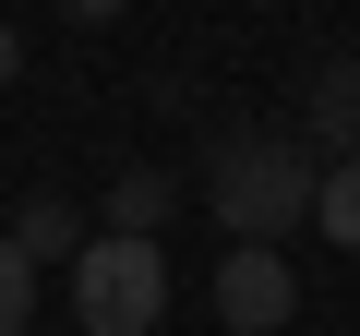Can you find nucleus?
<instances>
[{"mask_svg": "<svg viewBox=\"0 0 360 336\" xmlns=\"http://www.w3.org/2000/svg\"><path fill=\"white\" fill-rule=\"evenodd\" d=\"M312 193H324V168H312V144H288V132H229V144L205 156V205H217L229 252H276V240L312 217Z\"/></svg>", "mask_w": 360, "mask_h": 336, "instance_id": "1", "label": "nucleus"}, {"mask_svg": "<svg viewBox=\"0 0 360 336\" xmlns=\"http://www.w3.org/2000/svg\"><path fill=\"white\" fill-rule=\"evenodd\" d=\"M60 300H72V336H156V312H168V252L96 228V240L60 264Z\"/></svg>", "mask_w": 360, "mask_h": 336, "instance_id": "2", "label": "nucleus"}, {"mask_svg": "<svg viewBox=\"0 0 360 336\" xmlns=\"http://www.w3.org/2000/svg\"><path fill=\"white\" fill-rule=\"evenodd\" d=\"M288 312H300L288 252H229V264H217V324H229V336H276Z\"/></svg>", "mask_w": 360, "mask_h": 336, "instance_id": "3", "label": "nucleus"}, {"mask_svg": "<svg viewBox=\"0 0 360 336\" xmlns=\"http://www.w3.org/2000/svg\"><path fill=\"white\" fill-rule=\"evenodd\" d=\"M360 156V60H324L312 72V168H348Z\"/></svg>", "mask_w": 360, "mask_h": 336, "instance_id": "4", "label": "nucleus"}, {"mask_svg": "<svg viewBox=\"0 0 360 336\" xmlns=\"http://www.w3.org/2000/svg\"><path fill=\"white\" fill-rule=\"evenodd\" d=\"M84 240H96V228H84V205H72V193H25V217H13V252H25L37 276H49V264H72Z\"/></svg>", "mask_w": 360, "mask_h": 336, "instance_id": "5", "label": "nucleus"}, {"mask_svg": "<svg viewBox=\"0 0 360 336\" xmlns=\"http://www.w3.org/2000/svg\"><path fill=\"white\" fill-rule=\"evenodd\" d=\"M168 217H180V181H168V168H120V181H108V217H96V228H108V240H156Z\"/></svg>", "mask_w": 360, "mask_h": 336, "instance_id": "6", "label": "nucleus"}, {"mask_svg": "<svg viewBox=\"0 0 360 336\" xmlns=\"http://www.w3.org/2000/svg\"><path fill=\"white\" fill-rule=\"evenodd\" d=\"M312 228L360 252V156H348V168H324V193H312Z\"/></svg>", "mask_w": 360, "mask_h": 336, "instance_id": "7", "label": "nucleus"}, {"mask_svg": "<svg viewBox=\"0 0 360 336\" xmlns=\"http://www.w3.org/2000/svg\"><path fill=\"white\" fill-rule=\"evenodd\" d=\"M25 324H37V264L0 240V336H25Z\"/></svg>", "mask_w": 360, "mask_h": 336, "instance_id": "8", "label": "nucleus"}, {"mask_svg": "<svg viewBox=\"0 0 360 336\" xmlns=\"http://www.w3.org/2000/svg\"><path fill=\"white\" fill-rule=\"evenodd\" d=\"M13 72H25V37H13V25H0V84H13Z\"/></svg>", "mask_w": 360, "mask_h": 336, "instance_id": "9", "label": "nucleus"}]
</instances>
